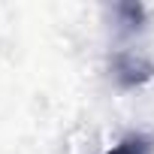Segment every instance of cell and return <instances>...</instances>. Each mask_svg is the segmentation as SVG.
I'll return each instance as SVG.
<instances>
[{"mask_svg":"<svg viewBox=\"0 0 154 154\" xmlns=\"http://www.w3.org/2000/svg\"><path fill=\"white\" fill-rule=\"evenodd\" d=\"M151 139L148 136H142V133H130V136H124L118 145H112L106 154H151Z\"/></svg>","mask_w":154,"mask_h":154,"instance_id":"6da1fadb","label":"cell"}]
</instances>
